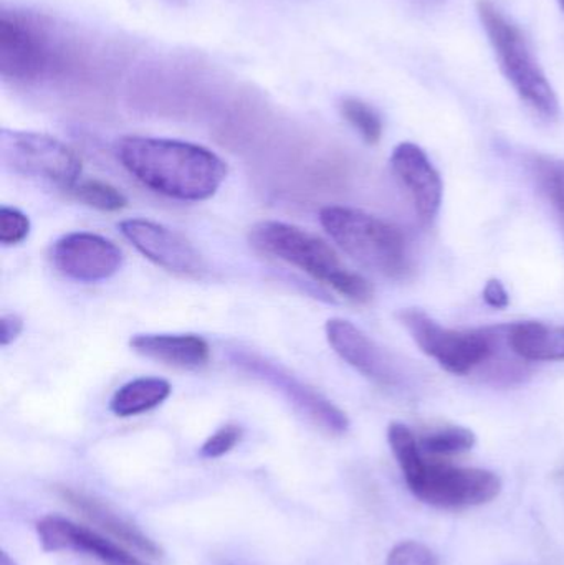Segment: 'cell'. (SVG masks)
Instances as JSON below:
<instances>
[{
  "label": "cell",
  "instance_id": "cell-1",
  "mask_svg": "<svg viewBox=\"0 0 564 565\" xmlns=\"http://www.w3.org/2000/svg\"><path fill=\"white\" fill-rule=\"evenodd\" d=\"M116 156L142 185L184 202L211 199L227 178V164L204 146L178 139L126 136Z\"/></svg>",
  "mask_w": 564,
  "mask_h": 565
},
{
  "label": "cell",
  "instance_id": "cell-2",
  "mask_svg": "<svg viewBox=\"0 0 564 565\" xmlns=\"http://www.w3.org/2000/svg\"><path fill=\"white\" fill-rule=\"evenodd\" d=\"M387 440L411 493L430 507L440 510L482 507L502 491V481L492 471L454 467L439 458L426 457L416 435L406 425H390Z\"/></svg>",
  "mask_w": 564,
  "mask_h": 565
},
{
  "label": "cell",
  "instance_id": "cell-3",
  "mask_svg": "<svg viewBox=\"0 0 564 565\" xmlns=\"http://www.w3.org/2000/svg\"><path fill=\"white\" fill-rule=\"evenodd\" d=\"M251 244L262 254L300 268L350 301L364 305L373 298L370 281L351 271L327 242L304 228L284 222H260L251 231Z\"/></svg>",
  "mask_w": 564,
  "mask_h": 565
},
{
  "label": "cell",
  "instance_id": "cell-4",
  "mask_svg": "<svg viewBox=\"0 0 564 565\" xmlns=\"http://www.w3.org/2000/svg\"><path fill=\"white\" fill-rule=\"evenodd\" d=\"M320 222L338 247L368 270L391 280L409 274L406 237L390 222L343 205L321 209Z\"/></svg>",
  "mask_w": 564,
  "mask_h": 565
},
{
  "label": "cell",
  "instance_id": "cell-5",
  "mask_svg": "<svg viewBox=\"0 0 564 565\" xmlns=\"http://www.w3.org/2000/svg\"><path fill=\"white\" fill-rule=\"evenodd\" d=\"M477 12L492 43L500 68L517 95L543 118L555 119L560 113L558 96L533 55L522 30L492 0H479Z\"/></svg>",
  "mask_w": 564,
  "mask_h": 565
},
{
  "label": "cell",
  "instance_id": "cell-6",
  "mask_svg": "<svg viewBox=\"0 0 564 565\" xmlns=\"http://www.w3.org/2000/svg\"><path fill=\"white\" fill-rule=\"evenodd\" d=\"M397 318L421 351L450 374H470L499 351L502 328L457 331L444 328L421 309H403Z\"/></svg>",
  "mask_w": 564,
  "mask_h": 565
},
{
  "label": "cell",
  "instance_id": "cell-7",
  "mask_svg": "<svg viewBox=\"0 0 564 565\" xmlns=\"http://www.w3.org/2000/svg\"><path fill=\"white\" fill-rule=\"evenodd\" d=\"M0 152L7 168L30 178L43 179L70 191L82 175L75 151L52 136L2 129Z\"/></svg>",
  "mask_w": 564,
  "mask_h": 565
},
{
  "label": "cell",
  "instance_id": "cell-8",
  "mask_svg": "<svg viewBox=\"0 0 564 565\" xmlns=\"http://www.w3.org/2000/svg\"><path fill=\"white\" fill-rule=\"evenodd\" d=\"M327 338L343 361L380 387L404 391L413 385L414 372H409L403 361L380 348L353 322L330 319L327 322Z\"/></svg>",
  "mask_w": 564,
  "mask_h": 565
},
{
  "label": "cell",
  "instance_id": "cell-9",
  "mask_svg": "<svg viewBox=\"0 0 564 565\" xmlns=\"http://www.w3.org/2000/svg\"><path fill=\"white\" fill-rule=\"evenodd\" d=\"M53 50L49 36L15 12L0 15V73L17 83L35 82L50 72Z\"/></svg>",
  "mask_w": 564,
  "mask_h": 565
},
{
  "label": "cell",
  "instance_id": "cell-10",
  "mask_svg": "<svg viewBox=\"0 0 564 565\" xmlns=\"http://www.w3.org/2000/svg\"><path fill=\"white\" fill-rule=\"evenodd\" d=\"M119 231L135 245L136 250L158 267L188 278H201L205 274L204 258L178 232L145 218L121 222Z\"/></svg>",
  "mask_w": 564,
  "mask_h": 565
},
{
  "label": "cell",
  "instance_id": "cell-11",
  "mask_svg": "<svg viewBox=\"0 0 564 565\" xmlns=\"http://www.w3.org/2000/svg\"><path fill=\"white\" fill-rule=\"evenodd\" d=\"M56 270L75 281L96 282L118 274L123 254L111 241L89 232H73L52 247Z\"/></svg>",
  "mask_w": 564,
  "mask_h": 565
},
{
  "label": "cell",
  "instance_id": "cell-12",
  "mask_svg": "<svg viewBox=\"0 0 564 565\" xmlns=\"http://www.w3.org/2000/svg\"><path fill=\"white\" fill-rule=\"evenodd\" d=\"M238 362L268 384L277 387V391H280L295 405V408H298L308 420L313 422L321 430L330 435L347 434L350 428L347 414L320 392L308 387L307 384L294 377L290 372L284 371L280 365L272 364V362L255 358V355H241Z\"/></svg>",
  "mask_w": 564,
  "mask_h": 565
},
{
  "label": "cell",
  "instance_id": "cell-13",
  "mask_svg": "<svg viewBox=\"0 0 564 565\" xmlns=\"http://www.w3.org/2000/svg\"><path fill=\"white\" fill-rule=\"evenodd\" d=\"M391 169L409 195L421 224L430 227L443 205L444 185L426 152L413 142H401L391 156Z\"/></svg>",
  "mask_w": 564,
  "mask_h": 565
},
{
  "label": "cell",
  "instance_id": "cell-14",
  "mask_svg": "<svg viewBox=\"0 0 564 565\" xmlns=\"http://www.w3.org/2000/svg\"><path fill=\"white\" fill-rule=\"evenodd\" d=\"M36 536L45 553L86 554L105 565H146L125 547L65 518H43L36 524Z\"/></svg>",
  "mask_w": 564,
  "mask_h": 565
},
{
  "label": "cell",
  "instance_id": "cell-15",
  "mask_svg": "<svg viewBox=\"0 0 564 565\" xmlns=\"http://www.w3.org/2000/svg\"><path fill=\"white\" fill-rule=\"evenodd\" d=\"M129 344L138 354L174 367H204L211 359L207 341L198 334H136Z\"/></svg>",
  "mask_w": 564,
  "mask_h": 565
},
{
  "label": "cell",
  "instance_id": "cell-16",
  "mask_svg": "<svg viewBox=\"0 0 564 565\" xmlns=\"http://www.w3.org/2000/svg\"><path fill=\"white\" fill-rule=\"evenodd\" d=\"M58 494L70 507L75 508L83 516L98 524L106 533L111 534L113 537L121 541L126 546L135 547L136 551L145 554V556L152 557V559L161 557V547L155 541L149 540L138 527L132 526L131 523L123 520L118 514L113 513L105 504L86 497V494L78 493V491L70 490V488H60Z\"/></svg>",
  "mask_w": 564,
  "mask_h": 565
},
{
  "label": "cell",
  "instance_id": "cell-17",
  "mask_svg": "<svg viewBox=\"0 0 564 565\" xmlns=\"http://www.w3.org/2000/svg\"><path fill=\"white\" fill-rule=\"evenodd\" d=\"M507 344L523 361H564V326L525 321L506 328Z\"/></svg>",
  "mask_w": 564,
  "mask_h": 565
},
{
  "label": "cell",
  "instance_id": "cell-18",
  "mask_svg": "<svg viewBox=\"0 0 564 565\" xmlns=\"http://www.w3.org/2000/svg\"><path fill=\"white\" fill-rule=\"evenodd\" d=\"M171 384L159 377H138L115 392L109 408L118 417H135L159 407L171 395Z\"/></svg>",
  "mask_w": 564,
  "mask_h": 565
},
{
  "label": "cell",
  "instance_id": "cell-19",
  "mask_svg": "<svg viewBox=\"0 0 564 565\" xmlns=\"http://www.w3.org/2000/svg\"><path fill=\"white\" fill-rule=\"evenodd\" d=\"M421 451L426 457L440 458L454 457V455L466 454L476 447V435L466 427H456V425H447V427L434 428L427 431L423 437L417 438Z\"/></svg>",
  "mask_w": 564,
  "mask_h": 565
},
{
  "label": "cell",
  "instance_id": "cell-20",
  "mask_svg": "<svg viewBox=\"0 0 564 565\" xmlns=\"http://www.w3.org/2000/svg\"><path fill=\"white\" fill-rule=\"evenodd\" d=\"M68 192L76 201L96 211L118 212L128 205V199L119 189L98 179H85V181L79 179Z\"/></svg>",
  "mask_w": 564,
  "mask_h": 565
},
{
  "label": "cell",
  "instance_id": "cell-21",
  "mask_svg": "<svg viewBox=\"0 0 564 565\" xmlns=\"http://www.w3.org/2000/svg\"><path fill=\"white\" fill-rule=\"evenodd\" d=\"M343 118L360 132L368 145H377L383 136V121L368 103L358 98H347L340 105Z\"/></svg>",
  "mask_w": 564,
  "mask_h": 565
},
{
  "label": "cell",
  "instance_id": "cell-22",
  "mask_svg": "<svg viewBox=\"0 0 564 565\" xmlns=\"http://www.w3.org/2000/svg\"><path fill=\"white\" fill-rule=\"evenodd\" d=\"M536 181L542 185L549 201L562 218L564 227V162L549 158H535L532 162Z\"/></svg>",
  "mask_w": 564,
  "mask_h": 565
},
{
  "label": "cell",
  "instance_id": "cell-23",
  "mask_svg": "<svg viewBox=\"0 0 564 565\" xmlns=\"http://www.w3.org/2000/svg\"><path fill=\"white\" fill-rule=\"evenodd\" d=\"M30 234V221L23 212L12 207L0 209V244L6 247L22 244Z\"/></svg>",
  "mask_w": 564,
  "mask_h": 565
},
{
  "label": "cell",
  "instance_id": "cell-24",
  "mask_svg": "<svg viewBox=\"0 0 564 565\" xmlns=\"http://www.w3.org/2000/svg\"><path fill=\"white\" fill-rule=\"evenodd\" d=\"M241 440L242 428L235 424L225 425L204 441L201 447V455L204 458H211V460L224 457L228 451L234 450Z\"/></svg>",
  "mask_w": 564,
  "mask_h": 565
},
{
  "label": "cell",
  "instance_id": "cell-25",
  "mask_svg": "<svg viewBox=\"0 0 564 565\" xmlns=\"http://www.w3.org/2000/svg\"><path fill=\"white\" fill-rule=\"evenodd\" d=\"M386 565H437V559L424 544L404 541L391 551Z\"/></svg>",
  "mask_w": 564,
  "mask_h": 565
},
{
  "label": "cell",
  "instance_id": "cell-26",
  "mask_svg": "<svg viewBox=\"0 0 564 565\" xmlns=\"http://www.w3.org/2000/svg\"><path fill=\"white\" fill-rule=\"evenodd\" d=\"M23 331L22 318L17 315H3L0 319V344L9 345Z\"/></svg>",
  "mask_w": 564,
  "mask_h": 565
},
{
  "label": "cell",
  "instance_id": "cell-27",
  "mask_svg": "<svg viewBox=\"0 0 564 565\" xmlns=\"http://www.w3.org/2000/svg\"><path fill=\"white\" fill-rule=\"evenodd\" d=\"M483 299H486L487 305L497 309L507 308L510 302L509 292H507L506 286L499 280L487 282L486 289H483Z\"/></svg>",
  "mask_w": 564,
  "mask_h": 565
},
{
  "label": "cell",
  "instance_id": "cell-28",
  "mask_svg": "<svg viewBox=\"0 0 564 565\" xmlns=\"http://www.w3.org/2000/svg\"><path fill=\"white\" fill-rule=\"evenodd\" d=\"M0 565H19L15 563V561L12 559V557L9 556V554L6 553V551H2L0 553Z\"/></svg>",
  "mask_w": 564,
  "mask_h": 565
},
{
  "label": "cell",
  "instance_id": "cell-29",
  "mask_svg": "<svg viewBox=\"0 0 564 565\" xmlns=\"http://www.w3.org/2000/svg\"><path fill=\"white\" fill-rule=\"evenodd\" d=\"M560 2H562L563 9H564V0H560Z\"/></svg>",
  "mask_w": 564,
  "mask_h": 565
}]
</instances>
